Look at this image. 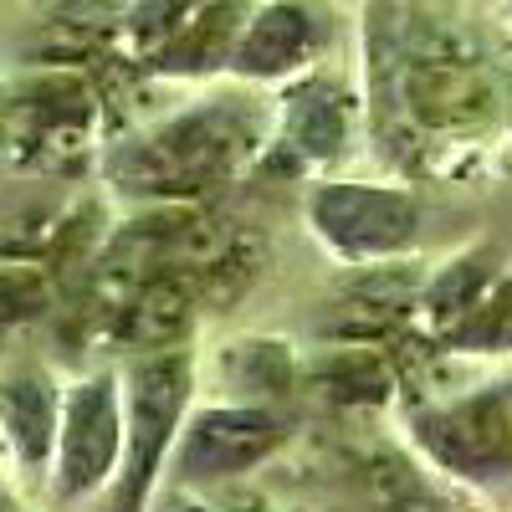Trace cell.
I'll use <instances>...</instances> for the list:
<instances>
[{
  "instance_id": "6da1fadb",
  "label": "cell",
  "mask_w": 512,
  "mask_h": 512,
  "mask_svg": "<svg viewBox=\"0 0 512 512\" xmlns=\"http://www.w3.org/2000/svg\"><path fill=\"white\" fill-rule=\"evenodd\" d=\"M251 149V118L236 103H210L180 113L144 139L123 144L108 169L128 195H195L226 180Z\"/></svg>"
},
{
  "instance_id": "7a4b0ae2",
  "label": "cell",
  "mask_w": 512,
  "mask_h": 512,
  "mask_svg": "<svg viewBox=\"0 0 512 512\" xmlns=\"http://www.w3.org/2000/svg\"><path fill=\"white\" fill-rule=\"evenodd\" d=\"M190 400H195V354L190 349L139 354L123 369V472H118L123 512H144L169 451L180 441Z\"/></svg>"
},
{
  "instance_id": "3957f363",
  "label": "cell",
  "mask_w": 512,
  "mask_h": 512,
  "mask_svg": "<svg viewBox=\"0 0 512 512\" xmlns=\"http://www.w3.org/2000/svg\"><path fill=\"white\" fill-rule=\"evenodd\" d=\"M308 221L344 262H390L420 236V200L405 185L328 180L308 195Z\"/></svg>"
},
{
  "instance_id": "277c9868",
  "label": "cell",
  "mask_w": 512,
  "mask_h": 512,
  "mask_svg": "<svg viewBox=\"0 0 512 512\" xmlns=\"http://www.w3.org/2000/svg\"><path fill=\"white\" fill-rule=\"evenodd\" d=\"M410 436L425 461L461 482H507L512 477V405L497 390L441 400L410 415Z\"/></svg>"
},
{
  "instance_id": "5b68a950",
  "label": "cell",
  "mask_w": 512,
  "mask_h": 512,
  "mask_svg": "<svg viewBox=\"0 0 512 512\" xmlns=\"http://www.w3.org/2000/svg\"><path fill=\"white\" fill-rule=\"evenodd\" d=\"M57 492L67 502L93 497L123 472V379L113 369L77 379L57 420Z\"/></svg>"
},
{
  "instance_id": "8992f818",
  "label": "cell",
  "mask_w": 512,
  "mask_h": 512,
  "mask_svg": "<svg viewBox=\"0 0 512 512\" xmlns=\"http://www.w3.org/2000/svg\"><path fill=\"white\" fill-rule=\"evenodd\" d=\"M282 441H287V425H282V415H272V405H251V400L200 405L185 415L169 461H175L180 487H210V482L246 477Z\"/></svg>"
},
{
  "instance_id": "52a82bcc",
  "label": "cell",
  "mask_w": 512,
  "mask_h": 512,
  "mask_svg": "<svg viewBox=\"0 0 512 512\" xmlns=\"http://www.w3.org/2000/svg\"><path fill=\"white\" fill-rule=\"evenodd\" d=\"M400 103L425 128H472L497 108V82L477 57L410 47L400 67Z\"/></svg>"
},
{
  "instance_id": "ba28073f",
  "label": "cell",
  "mask_w": 512,
  "mask_h": 512,
  "mask_svg": "<svg viewBox=\"0 0 512 512\" xmlns=\"http://www.w3.org/2000/svg\"><path fill=\"white\" fill-rule=\"evenodd\" d=\"M318 47V21L303 0H272L256 16H246L241 41L231 52V72L241 77H287Z\"/></svg>"
},
{
  "instance_id": "9c48e42d",
  "label": "cell",
  "mask_w": 512,
  "mask_h": 512,
  "mask_svg": "<svg viewBox=\"0 0 512 512\" xmlns=\"http://www.w3.org/2000/svg\"><path fill=\"white\" fill-rule=\"evenodd\" d=\"M349 139V98L323 77H308L287 93L282 108V149L303 164H328Z\"/></svg>"
},
{
  "instance_id": "30bf717a",
  "label": "cell",
  "mask_w": 512,
  "mask_h": 512,
  "mask_svg": "<svg viewBox=\"0 0 512 512\" xmlns=\"http://www.w3.org/2000/svg\"><path fill=\"white\" fill-rule=\"evenodd\" d=\"M57 420H62V395L41 369H16L0 384V431L16 446L26 466H47L57 451Z\"/></svg>"
},
{
  "instance_id": "8fae6325",
  "label": "cell",
  "mask_w": 512,
  "mask_h": 512,
  "mask_svg": "<svg viewBox=\"0 0 512 512\" xmlns=\"http://www.w3.org/2000/svg\"><path fill=\"white\" fill-rule=\"evenodd\" d=\"M195 333V292L185 277L159 272L149 277L123 308V338L139 354H159V349H185V338Z\"/></svg>"
},
{
  "instance_id": "7c38bea8",
  "label": "cell",
  "mask_w": 512,
  "mask_h": 512,
  "mask_svg": "<svg viewBox=\"0 0 512 512\" xmlns=\"http://www.w3.org/2000/svg\"><path fill=\"white\" fill-rule=\"evenodd\" d=\"M241 16H246V0H200V11L185 21V31L149 62L175 77H200L210 67H231V52L246 26Z\"/></svg>"
},
{
  "instance_id": "4fadbf2b",
  "label": "cell",
  "mask_w": 512,
  "mask_h": 512,
  "mask_svg": "<svg viewBox=\"0 0 512 512\" xmlns=\"http://www.w3.org/2000/svg\"><path fill=\"white\" fill-rule=\"evenodd\" d=\"M6 123L26 149H57V144L77 139L82 128H88V88L72 77L31 82V88L6 108Z\"/></svg>"
},
{
  "instance_id": "5bb4252c",
  "label": "cell",
  "mask_w": 512,
  "mask_h": 512,
  "mask_svg": "<svg viewBox=\"0 0 512 512\" xmlns=\"http://www.w3.org/2000/svg\"><path fill=\"white\" fill-rule=\"evenodd\" d=\"M497 287V267H492V256L472 251V256H461V262H451L446 272H436L431 292H425V318H431V328L451 344V333L477 313V303Z\"/></svg>"
},
{
  "instance_id": "9a60e30c",
  "label": "cell",
  "mask_w": 512,
  "mask_h": 512,
  "mask_svg": "<svg viewBox=\"0 0 512 512\" xmlns=\"http://www.w3.org/2000/svg\"><path fill=\"white\" fill-rule=\"evenodd\" d=\"M451 349H466V354L512 349V277H497V287L477 303V313L451 333Z\"/></svg>"
},
{
  "instance_id": "2e32d148",
  "label": "cell",
  "mask_w": 512,
  "mask_h": 512,
  "mask_svg": "<svg viewBox=\"0 0 512 512\" xmlns=\"http://www.w3.org/2000/svg\"><path fill=\"white\" fill-rule=\"evenodd\" d=\"M200 11V0H139V11L128 16V31H134V47L144 57H159L169 41L185 31V21Z\"/></svg>"
}]
</instances>
